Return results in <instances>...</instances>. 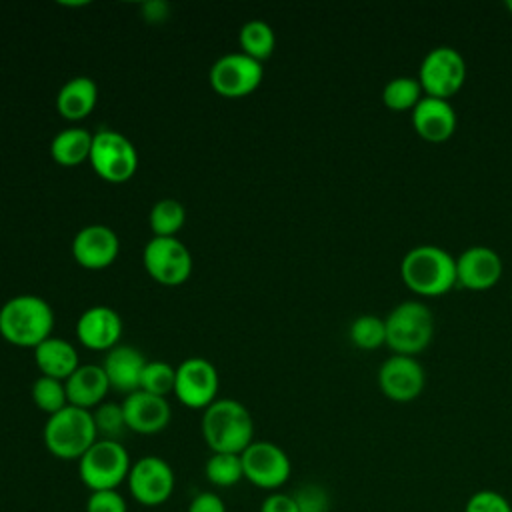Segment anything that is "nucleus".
I'll return each instance as SVG.
<instances>
[{"instance_id": "obj_1", "label": "nucleus", "mask_w": 512, "mask_h": 512, "mask_svg": "<svg viewBox=\"0 0 512 512\" xmlns=\"http://www.w3.org/2000/svg\"><path fill=\"white\" fill-rule=\"evenodd\" d=\"M200 430L212 452L242 454L254 442L252 414L234 398H216L202 410Z\"/></svg>"}, {"instance_id": "obj_2", "label": "nucleus", "mask_w": 512, "mask_h": 512, "mask_svg": "<svg viewBox=\"0 0 512 512\" xmlns=\"http://www.w3.org/2000/svg\"><path fill=\"white\" fill-rule=\"evenodd\" d=\"M54 310L36 294H18L0 306V336L20 348H36L52 336Z\"/></svg>"}, {"instance_id": "obj_3", "label": "nucleus", "mask_w": 512, "mask_h": 512, "mask_svg": "<svg viewBox=\"0 0 512 512\" xmlns=\"http://www.w3.org/2000/svg\"><path fill=\"white\" fill-rule=\"evenodd\" d=\"M400 276L420 296H442L456 284V258L442 246L418 244L402 256Z\"/></svg>"}, {"instance_id": "obj_4", "label": "nucleus", "mask_w": 512, "mask_h": 512, "mask_svg": "<svg viewBox=\"0 0 512 512\" xmlns=\"http://www.w3.org/2000/svg\"><path fill=\"white\" fill-rule=\"evenodd\" d=\"M46 450L58 460H80L84 452L98 440L92 410L68 404L60 412L48 416L42 430Z\"/></svg>"}, {"instance_id": "obj_5", "label": "nucleus", "mask_w": 512, "mask_h": 512, "mask_svg": "<svg viewBox=\"0 0 512 512\" xmlns=\"http://www.w3.org/2000/svg\"><path fill=\"white\" fill-rule=\"evenodd\" d=\"M384 324L386 344L394 354L416 356L434 336V314L420 300H404L396 304L384 318Z\"/></svg>"}, {"instance_id": "obj_6", "label": "nucleus", "mask_w": 512, "mask_h": 512, "mask_svg": "<svg viewBox=\"0 0 512 512\" xmlns=\"http://www.w3.org/2000/svg\"><path fill=\"white\" fill-rule=\"evenodd\" d=\"M132 460L120 440L98 438L78 460V476L90 490H118L126 482Z\"/></svg>"}, {"instance_id": "obj_7", "label": "nucleus", "mask_w": 512, "mask_h": 512, "mask_svg": "<svg viewBox=\"0 0 512 512\" xmlns=\"http://www.w3.org/2000/svg\"><path fill=\"white\" fill-rule=\"evenodd\" d=\"M88 162L102 180L122 184L136 174L138 152L136 146L124 134L110 128H102L94 132Z\"/></svg>"}, {"instance_id": "obj_8", "label": "nucleus", "mask_w": 512, "mask_h": 512, "mask_svg": "<svg viewBox=\"0 0 512 512\" xmlns=\"http://www.w3.org/2000/svg\"><path fill=\"white\" fill-rule=\"evenodd\" d=\"M418 80L424 94L448 100L466 80V60L454 46H434L420 62Z\"/></svg>"}, {"instance_id": "obj_9", "label": "nucleus", "mask_w": 512, "mask_h": 512, "mask_svg": "<svg viewBox=\"0 0 512 512\" xmlns=\"http://www.w3.org/2000/svg\"><path fill=\"white\" fill-rule=\"evenodd\" d=\"M142 262L148 276L164 286H178L192 274V254L176 236H152L142 250Z\"/></svg>"}, {"instance_id": "obj_10", "label": "nucleus", "mask_w": 512, "mask_h": 512, "mask_svg": "<svg viewBox=\"0 0 512 512\" xmlns=\"http://www.w3.org/2000/svg\"><path fill=\"white\" fill-rule=\"evenodd\" d=\"M264 78L262 62L244 52H228L216 58L208 72L212 90L224 98H242L252 94Z\"/></svg>"}, {"instance_id": "obj_11", "label": "nucleus", "mask_w": 512, "mask_h": 512, "mask_svg": "<svg viewBox=\"0 0 512 512\" xmlns=\"http://www.w3.org/2000/svg\"><path fill=\"white\" fill-rule=\"evenodd\" d=\"M130 496L146 508L162 506L174 492L176 476L172 466L160 456H142L132 462L128 478Z\"/></svg>"}, {"instance_id": "obj_12", "label": "nucleus", "mask_w": 512, "mask_h": 512, "mask_svg": "<svg viewBox=\"0 0 512 512\" xmlns=\"http://www.w3.org/2000/svg\"><path fill=\"white\" fill-rule=\"evenodd\" d=\"M244 478L262 490L276 492L282 488L292 472V464L284 448L270 440H254L242 454Z\"/></svg>"}, {"instance_id": "obj_13", "label": "nucleus", "mask_w": 512, "mask_h": 512, "mask_svg": "<svg viewBox=\"0 0 512 512\" xmlns=\"http://www.w3.org/2000/svg\"><path fill=\"white\" fill-rule=\"evenodd\" d=\"M218 370L216 366L200 356L182 360L176 366L174 396L180 404L192 410H206L218 394Z\"/></svg>"}, {"instance_id": "obj_14", "label": "nucleus", "mask_w": 512, "mask_h": 512, "mask_svg": "<svg viewBox=\"0 0 512 512\" xmlns=\"http://www.w3.org/2000/svg\"><path fill=\"white\" fill-rule=\"evenodd\" d=\"M378 386L384 396L394 402H410L418 398L426 384L424 366L416 356L392 354L378 366Z\"/></svg>"}, {"instance_id": "obj_15", "label": "nucleus", "mask_w": 512, "mask_h": 512, "mask_svg": "<svg viewBox=\"0 0 512 512\" xmlns=\"http://www.w3.org/2000/svg\"><path fill=\"white\" fill-rule=\"evenodd\" d=\"M500 254L484 244H474L456 256V284L468 290H488L502 276Z\"/></svg>"}, {"instance_id": "obj_16", "label": "nucleus", "mask_w": 512, "mask_h": 512, "mask_svg": "<svg viewBox=\"0 0 512 512\" xmlns=\"http://www.w3.org/2000/svg\"><path fill=\"white\" fill-rule=\"evenodd\" d=\"M120 252L116 232L106 224H88L72 240V256L86 270L108 268Z\"/></svg>"}, {"instance_id": "obj_17", "label": "nucleus", "mask_w": 512, "mask_h": 512, "mask_svg": "<svg viewBox=\"0 0 512 512\" xmlns=\"http://www.w3.org/2000/svg\"><path fill=\"white\" fill-rule=\"evenodd\" d=\"M122 410L128 430L136 434H158L172 418V408L164 396L150 394L146 390H136L122 400Z\"/></svg>"}, {"instance_id": "obj_18", "label": "nucleus", "mask_w": 512, "mask_h": 512, "mask_svg": "<svg viewBox=\"0 0 512 512\" xmlns=\"http://www.w3.org/2000/svg\"><path fill=\"white\" fill-rule=\"evenodd\" d=\"M76 336L82 346L90 350H112L120 344L122 318L120 314L104 304L86 308L76 322Z\"/></svg>"}, {"instance_id": "obj_19", "label": "nucleus", "mask_w": 512, "mask_h": 512, "mask_svg": "<svg viewBox=\"0 0 512 512\" xmlns=\"http://www.w3.org/2000/svg\"><path fill=\"white\" fill-rule=\"evenodd\" d=\"M410 120L414 130L428 142L448 140L458 124L456 110L446 98H436L424 94L418 104L410 110Z\"/></svg>"}, {"instance_id": "obj_20", "label": "nucleus", "mask_w": 512, "mask_h": 512, "mask_svg": "<svg viewBox=\"0 0 512 512\" xmlns=\"http://www.w3.org/2000/svg\"><path fill=\"white\" fill-rule=\"evenodd\" d=\"M142 352L130 344H118L106 352L102 368L110 382V388L124 392L126 396L140 390L142 372L146 366Z\"/></svg>"}, {"instance_id": "obj_21", "label": "nucleus", "mask_w": 512, "mask_h": 512, "mask_svg": "<svg viewBox=\"0 0 512 512\" xmlns=\"http://www.w3.org/2000/svg\"><path fill=\"white\" fill-rule=\"evenodd\" d=\"M68 404L92 410L104 402V396L110 390V382L102 364H80L66 380Z\"/></svg>"}, {"instance_id": "obj_22", "label": "nucleus", "mask_w": 512, "mask_h": 512, "mask_svg": "<svg viewBox=\"0 0 512 512\" xmlns=\"http://www.w3.org/2000/svg\"><path fill=\"white\" fill-rule=\"evenodd\" d=\"M34 362L42 376L58 380H66L80 366V358L72 342L60 336H50L40 342L34 348Z\"/></svg>"}, {"instance_id": "obj_23", "label": "nucleus", "mask_w": 512, "mask_h": 512, "mask_svg": "<svg viewBox=\"0 0 512 512\" xmlns=\"http://www.w3.org/2000/svg\"><path fill=\"white\" fill-rule=\"evenodd\" d=\"M98 102V86L90 76H72L56 94V108L66 120L86 118Z\"/></svg>"}, {"instance_id": "obj_24", "label": "nucleus", "mask_w": 512, "mask_h": 512, "mask_svg": "<svg viewBox=\"0 0 512 512\" xmlns=\"http://www.w3.org/2000/svg\"><path fill=\"white\" fill-rule=\"evenodd\" d=\"M94 134L86 128H64L50 142V156L60 166H80L90 158Z\"/></svg>"}, {"instance_id": "obj_25", "label": "nucleus", "mask_w": 512, "mask_h": 512, "mask_svg": "<svg viewBox=\"0 0 512 512\" xmlns=\"http://www.w3.org/2000/svg\"><path fill=\"white\" fill-rule=\"evenodd\" d=\"M238 42H240V52L248 54L258 62H264L274 52L276 34L268 22L254 18L242 24Z\"/></svg>"}, {"instance_id": "obj_26", "label": "nucleus", "mask_w": 512, "mask_h": 512, "mask_svg": "<svg viewBox=\"0 0 512 512\" xmlns=\"http://www.w3.org/2000/svg\"><path fill=\"white\" fill-rule=\"evenodd\" d=\"M186 222V208L176 198L158 200L148 214V224L154 236L172 238L176 236Z\"/></svg>"}, {"instance_id": "obj_27", "label": "nucleus", "mask_w": 512, "mask_h": 512, "mask_svg": "<svg viewBox=\"0 0 512 512\" xmlns=\"http://www.w3.org/2000/svg\"><path fill=\"white\" fill-rule=\"evenodd\" d=\"M206 480L218 488H230L244 478L242 458L232 452H212L204 466Z\"/></svg>"}, {"instance_id": "obj_28", "label": "nucleus", "mask_w": 512, "mask_h": 512, "mask_svg": "<svg viewBox=\"0 0 512 512\" xmlns=\"http://www.w3.org/2000/svg\"><path fill=\"white\" fill-rule=\"evenodd\" d=\"M422 96L424 90L414 76H394L382 88V102L390 110H412Z\"/></svg>"}, {"instance_id": "obj_29", "label": "nucleus", "mask_w": 512, "mask_h": 512, "mask_svg": "<svg viewBox=\"0 0 512 512\" xmlns=\"http://www.w3.org/2000/svg\"><path fill=\"white\" fill-rule=\"evenodd\" d=\"M32 402L38 410L46 412L48 416L60 412L68 406V394L64 380L50 378V376H38L32 384Z\"/></svg>"}, {"instance_id": "obj_30", "label": "nucleus", "mask_w": 512, "mask_h": 512, "mask_svg": "<svg viewBox=\"0 0 512 512\" xmlns=\"http://www.w3.org/2000/svg\"><path fill=\"white\" fill-rule=\"evenodd\" d=\"M350 340L362 350H374L386 344V324L378 314H360L350 322Z\"/></svg>"}, {"instance_id": "obj_31", "label": "nucleus", "mask_w": 512, "mask_h": 512, "mask_svg": "<svg viewBox=\"0 0 512 512\" xmlns=\"http://www.w3.org/2000/svg\"><path fill=\"white\" fill-rule=\"evenodd\" d=\"M174 382H176V368L170 366L168 362L162 360H148L142 372L140 380V390H146L156 396H168L174 392Z\"/></svg>"}, {"instance_id": "obj_32", "label": "nucleus", "mask_w": 512, "mask_h": 512, "mask_svg": "<svg viewBox=\"0 0 512 512\" xmlns=\"http://www.w3.org/2000/svg\"><path fill=\"white\" fill-rule=\"evenodd\" d=\"M92 416H94V424H96L98 438L120 440V436L128 430L122 404H116V402H102L100 406H96V408L92 410Z\"/></svg>"}, {"instance_id": "obj_33", "label": "nucleus", "mask_w": 512, "mask_h": 512, "mask_svg": "<svg viewBox=\"0 0 512 512\" xmlns=\"http://www.w3.org/2000/svg\"><path fill=\"white\" fill-rule=\"evenodd\" d=\"M464 512H512V504L500 492L486 488L468 498Z\"/></svg>"}, {"instance_id": "obj_34", "label": "nucleus", "mask_w": 512, "mask_h": 512, "mask_svg": "<svg viewBox=\"0 0 512 512\" xmlns=\"http://www.w3.org/2000/svg\"><path fill=\"white\" fill-rule=\"evenodd\" d=\"M292 496L300 512H328V506H330L328 492L318 484L300 486Z\"/></svg>"}, {"instance_id": "obj_35", "label": "nucleus", "mask_w": 512, "mask_h": 512, "mask_svg": "<svg viewBox=\"0 0 512 512\" xmlns=\"http://www.w3.org/2000/svg\"><path fill=\"white\" fill-rule=\"evenodd\" d=\"M86 512H128V504L118 490H96L86 498Z\"/></svg>"}, {"instance_id": "obj_36", "label": "nucleus", "mask_w": 512, "mask_h": 512, "mask_svg": "<svg viewBox=\"0 0 512 512\" xmlns=\"http://www.w3.org/2000/svg\"><path fill=\"white\" fill-rule=\"evenodd\" d=\"M260 512H300V510H298V504L292 494L276 490V492H270L262 500Z\"/></svg>"}, {"instance_id": "obj_37", "label": "nucleus", "mask_w": 512, "mask_h": 512, "mask_svg": "<svg viewBox=\"0 0 512 512\" xmlns=\"http://www.w3.org/2000/svg\"><path fill=\"white\" fill-rule=\"evenodd\" d=\"M186 512H226V504L216 492L206 490V492H198L190 500Z\"/></svg>"}, {"instance_id": "obj_38", "label": "nucleus", "mask_w": 512, "mask_h": 512, "mask_svg": "<svg viewBox=\"0 0 512 512\" xmlns=\"http://www.w3.org/2000/svg\"><path fill=\"white\" fill-rule=\"evenodd\" d=\"M168 4L162 0H150L142 4V14L148 22H162L168 16Z\"/></svg>"}, {"instance_id": "obj_39", "label": "nucleus", "mask_w": 512, "mask_h": 512, "mask_svg": "<svg viewBox=\"0 0 512 512\" xmlns=\"http://www.w3.org/2000/svg\"><path fill=\"white\" fill-rule=\"evenodd\" d=\"M504 4H506V8H508V10H510V12H512V0H506V2H504Z\"/></svg>"}]
</instances>
